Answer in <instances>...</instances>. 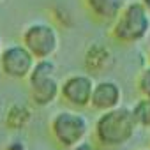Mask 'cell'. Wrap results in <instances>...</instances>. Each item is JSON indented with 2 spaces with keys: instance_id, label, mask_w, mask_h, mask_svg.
<instances>
[{
  "instance_id": "12",
  "label": "cell",
  "mask_w": 150,
  "mask_h": 150,
  "mask_svg": "<svg viewBox=\"0 0 150 150\" xmlns=\"http://www.w3.org/2000/svg\"><path fill=\"white\" fill-rule=\"evenodd\" d=\"M132 117H134V122L138 125V129H150V99L146 97H139L132 108Z\"/></svg>"
},
{
  "instance_id": "1",
  "label": "cell",
  "mask_w": 150,
  "mask_h": 150,
  "mask_svg": "<svg viewBox=\"0 0 150 150\" xmlns=\"http://www.w3.org/2000/svg\"><path fill=\"white\" fill-rule=\"evenodd\" d=\"M138 125L131 108L118 106L99 113L94 122V139L101 146H125L134 139Z\"/></svg>"
},
{
  "instance_id": "5",
  "label": "cell",
  "mask_w": 150,
  "mask_h": 150,
  "mask_svg": "<svg viewBox=\"0 0 150 150\" xmlns=\"http://www.w3.org/2000/svg\"><path fill=\"white\" fill-rule=\"evenodd\" d=\"M21 44L35 60L53 58L60 48V34L53 23L32 21L21 32Z\"/></svg>"
},
{
  "instance_id": "17",
  "label": "cell",
  "mask_w": 150,
  "mask_h": 150,
  "mask_svg": "<svg viewBox=\"0 0 150 150\" xmlns=\"http://www.w3.org/2000/svg\"><path fill=\"white\" fill-rule=\"evenodd\" d=\"M139 2L143 4V7L148 11V14H150V0H139Z\"/></svg>"
},
{
  "instance_id": "3",
  "label": "cell",
  "mask_w": 150,
  "mask_h": 150,
  "mask_svg": "<svg viewBox=\"0 0 150 150\" xmlns=\"http://www.w3.org/2000/svg\"><path fill=\"white\" fill-rule=\"evenodd\" d=\"M57 64L53 58L46 60H35L28 78V94H30V103L35 108H48L51 106L58 96H60V81L57 76Z\"/></svg>"
},
{
  "instance_id": "13",
  "label": "cell",
  "mask_w": 150,
  "mask_h": 150,
  "mask_svg": "<svg viewBox=\"0 0 150 150\" xmlns=\"http://www.w3.org/2000/svg\"><path fill=\"white\" fill-rule=\"evenodd\" d=\"M136 90L141 97L150 99V65L143 67L136 76Z\"/></svg>"
},
{
  "instance_id": "14",
  "label": "cell",
  "mask_w": 150,
  "mask_h": 150,
  "mask_svg": "<svg viewBox=\"0 0 150 150\" xmlns=\"http://www.w3.org/2000/svg\"><path fill=\"white\" fill-rule=\"evenodd\" d=\"M4 150H28V146H27V141L21 136H14L6 143Z\"/></svg>"
},
{
  "instance_id": "19",
  "label": "cell",
  "mask_w": 150,
  "mask_h": 150,
  "mask_svg": "<svg viewBox=\"0 0 150 150\" xmlns=\"http://www.w3.org/2000/svg\"><path fill=\"white\" fill-rule=\"evenodd\" d=\"M148 65H150V51H148Z\"/></svg>"
},
{
  "instance_id": "2",
  "label": "cell",
  "mask_w": 150,
  "mask_h": 150,
  "mask_svg": "<svg viewBox=\"0 0 150 150\" xmlns=\"http://www.w3.org/2000/svg\"><path fill=\"white\" fill-rule=\"evenodd\" d=\"M150 35V14L139 0L125 2L111 23V37L120 44H139Z\"/></svg>"
},
{
  "instance_id": "8",
  "label": "cell",
  "mask_w": 150,
  "mask_h": 150,
  "mask_svg": "<svg viewBox=\"0 0 150 150\" xmlns=\"http://www.w3.org/2000/svg\"><path fill=\"white\" fill-rule=\"evenodd\" d=\"M122 101H124V88L120 87L118 81L99 80L94 83L88 108H92L97 113H104V111H110V110L122 106Z\"/></svg>"
},
{
  "instance_id": "11",
  "label": "cell",
  "mask_w": 150,
  "mask_h": 150,
  "mask_svg": "<svg viewBox=\"0 0 150 150\" xmlns=\"http://www.w3.org/2000/svg\"><path fill=\"white\" fill-rule=\"evenodd\" d=\"M85 67L92 72H99L110 67L111 64V51L103 42H94L85 51Z\"/></svg>"
},
{
  "instance_id": "10",
  "label": "cell",
  "mask_w": 150,
  "mask_h": 150,
  "mask_svg": "<svg viewBox=\"0 0 150 150\" xmlns=\"http://www.w3.org/2000/svg\"><path fill=\"white\" fill-rule=\"evenodd\" d=\"M87 11L96 21L113 23L125 6V0H83Z\"/></svg>"
},
{
  "instance_id": "21",
  "label": "cell",
  "mask_w": 150,
  "mask_h": 150,
  "mask_svg": "<svg viewBox=\"0 0 150 150\" xmlns=\"http://www.w3.org/2000/svg\"><path fill=\"white\" fill-rule=\"evenodd\" d=\"M0 2H2V0H0Z\"/></svg>"
},
{
  "instance_id": "4",
  "label": "cell",
  "mask_w": 150,
  "mask_h": 150,
  "mask_svg": "<svg viewBox=\"0 0 150 150\" xmlns=\"http://www.w3.org/2000/svg\"><path fill=\"white\" fill-rule=\"evenodd\" d=\"M90 132L88 118L78 110H60L50 120V134L53 141L65 150H71Z\"/></svg>"
},
{
  "instance_id": "9",
  "label": "cell",
  "mask_w": 150,
  "mask_h": 150,
  "mask_svg": "<svg viewBox=\"0 0 150 150\" xmlns=\"http://www.w3.org/2000/svg\"><path fill=\"white\" fill-rule=\"evenodd\" d=\"M32 118H34V108L27 103L14 101L6 110L4 125H6V129H9L13 132H20V131H25L32 124Z\"/></svg>"
},
{
  "instance_id": "15",
  "label": "cell",
  "mask_w": 150,
  "mask_h": 150,
  "mask_svg": "<svg viewBox=\"0 0 150 150\" xmlns=\"http://www.w3.org/2000/svg\"><path fill=\"white\" fill-rule=\"evenodd\" d=\"M71 150H99V145L96 141H88V139H83L81 143H78L76 146H72Z\"/></svg>"
},
{
  "instance_id": "16",
  "label": "cell",
  "mask_w": 150,
  "mask_h": 150,
  "mask_svg": "<svg viewBox=\"0 0 150 150\" xmlns=\"http://www.w3.org/2000/svg\"><path fill=\"white\" fill-rule=\"evenodd\" d=\"M99 150H125L124 146H101L99 145Z\"/></svg>"
},
{
  "instance_id": "18",
  "label": "cell",
  "mask_w": 150,
  "mask_h": 150,
  "mask_svg": "<svg viewBox=\"0 0 150 150\" xmlns=\"http://www.w3.org/2000/svg\"><path fill=\"white\" fill-rule=\"evenodd\" d=\"M2 48H4V44H2V37H0V51H2Z\"/></svg>"
},
{
  "instance_id": "7",
  "label": "cell",
  "mask_w": 150,
  "mask_h": 150,
  "mask_svg": "<svg viewBox=\"0 0 150 150\" xmlns=\"http://www.w3.org/2000/svg\"><path fill=\"white\" fill-rule=\"evenodd\" d=\"M35 64V58L21 44H9L0 51V72L9 80H27Z\"/></svg>"
},
{
  "instance_id": "6",
  "label": "cell",
  "mask_w": 150,
  "mask_h": 150,
  "mask_svg": "<svg viewBox=\"0 0 150 150\" xmlns=\"http://www.w3.org/2000/svg\"><path fill=\"white\" fill-rule=\"evenodd\" d=\"M94 78L85 72H74L69 74L64 81H60V96L64 104H67L71 110H83L90 106V97L94 90Z\"/></svg>"
},
{
  "instance_id": "20",
  "label": "cell",
  "mask_w": 150,
  "mask_h": 150,
  "mask_svg": "<svg viewBox=\"0 0 150 150\" xmlns=\"http://www.w3.org/2000/svg\"><path fill=\"white\" fill-rule=\"evenodd\" d=\"M145 150H150V148H145Z\"/></svg>"
}]
</instances>
